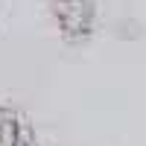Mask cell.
Listing matches in <instances>:
<instances>
[{
  "instance_id": "6da1fadb",
  "label": "cell",
  "mask_w": 146,
  "mask_h": 146,
  "mask_svg": "<svg viewBox=\"0 0 146 146\" xmlns=\"http://www.w3.org/2000/svg\"><path fill=\"white\" fill-rule=\"evenodd\" d=\"M53 18L67 41H85L94 32L96 6L91 0H53Z\"/></svg>"
}]
</instances>
